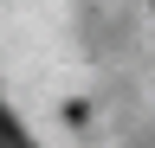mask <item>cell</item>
Wrapping results in <instances>:
<instances>
[{"label": "cell", "mask_w": 155, "mask_h": 148, "mask_svg": "<svg viewBox=\"0 0 155 148\" xmlns=\"http://www.w3.org/2000/svg\"><path fill=\"white\" fill-rule=\"evenodd\" d=\"M0 148H39V142L26 135V129H19V122L7 116V109H0Z\"/></svg>", "instance_id": "obj_1"}]
</instances>
